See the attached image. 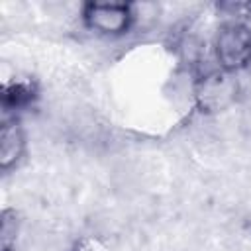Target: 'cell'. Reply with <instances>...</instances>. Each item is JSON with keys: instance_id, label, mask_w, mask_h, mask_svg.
<instances>
[{"instance_id": "1", "label": "cell", "mask_w": 251, "mask_h": 251, "mask_svg": "<svg viewBox=\"0 0 251 251\" xmlns=\"http://www.w3.org/2000/svg\"><path fill=\"white\" fill-rule=\"evenodd\" d=\"M212 45L220 69L237 75L251 65V27L245 22H224Z\"/></svg>"}, {"instance_id": "2", "label": "cell", "mask_w": 251, "mask_h": 251, "mask_svg": "<svg viewBox=\"0 0 251 251\" xmlns=\"http://www.w3.org/2000/svg\"><path fill=\"white\" fill-rule=\"evenodd\" d=\"M237 75L220 67L202 73L194 80V102L202 114H218L227 110L237 100Z\"/></svg>"}, {"instance_id": "3", "label": "cell", "mask_w": 251, "mask_h": 251, "mask_svg": "<svg viewBox=\"0 0 251 251\" xmlns=\"http://www.w3.org/2000/svg\"><path fill=\"white\" fill-rule=\"evenodd\" d=\"M82 22L94 33L118 37L131 29L135 12L126 2H86L82 6Z\"/></svg>"}, {"instance_id": "4", "label": "cell", "mask_w": 251, "mask_h": 251, "mask_svg": "<svg viewBox=\"0 0 251 251\" xmlns=\"http://www.w3.org/2000/svg\"><path fill=\"white\" fill-rule=\"evenodd\" d=\"M25 155V131L18 116H6L0 129V169L8 173Z\"/></svg>"}, {"instance_id": "5", "label": "cell", "mask_w": 251, "mask_h": 251, "mask_svg": "<svg viewBox=\"0 0 251 251\" xmlns=\"http://www.w3.org/2000/svg\"><path fill=\"white\" fill-rule=\"evenodd\" d=\"M37 96V86L31 78H14L2 84V108L6 114L27 108Z\"/></svg>"}, {"instance_id": "6", "label": "cell", "mask_w": 251, "mask_h": 251, "mask_svg": "<svg viewBox=\"0 0 251 251\" xmlns=\"http://www.w3.org/2000/svg\"><path fill=\"white\" fill-rule=\"evenodd\" d=\"M20 233V216L14 208H4L2 210V220H0V249L2 251H14L16 241Z\"/></svg>"}, {"instance_id": "7", "label": "cell", "mask_w": 251, "mask_h": 251, "mask_svg": "<svg viewBox=\"0 0 251 251\" xmlns=\"http://www.w3.org/2000/svg\"><path fill=\"white\" fill-rule=\"evenodd\" d=\"M218 10L227 16V22H245L251 18V2H222Z\"/></svg>"}, {"instance_id": "8", "label": "cell", "mask_w": 251, "mask_h": 251, "mask_svg": "<svg viewBox=\"0 0 251 251\" xmlns=\"http://www.w3.org/2000/svg\"><path fill=\"white\" fill-rule=\"evenodd\" d=\"M71 251H108V249L96 237H82L71 247Z\"/></svg>"}]
</instances>
